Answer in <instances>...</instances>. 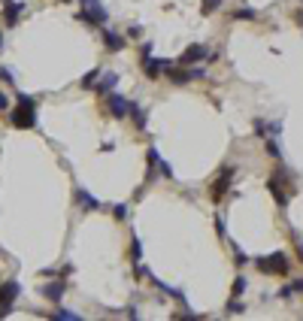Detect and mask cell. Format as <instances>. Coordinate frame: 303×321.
<instances>
[{"mask_svg":"<svg viewBox=\"0 0 303 321\" xmlns=\"http://www.w3.org/2000/svg\"><path fill=\"white\" fill-rule=\"evenodd\" d=\"M73 197H76V203H79V206H82L85 212H94V209H103V203H100V200H97V197H91V194L85 191L82 185H79V188L73 191Z\"/></svg>","mask_w":303,"mask_h":321,"instance_id":"obj_11","label":"cell"},{"mask_svg":"<svg viewBox=\"0 0 303 321\" xmlns=\"http://www.w3.org/2000/svg\"><path fill=\"white\" fill-rule=\"evenodd\" d=\"M221 6V0H200V12L203 15H209V12H215Z\"/></svg>","mask_w":303,"mask_h":321,"instance_id":"obj_20","label":"cell"},{"mask_svg":"<svg viewBox=\"0 0 303 321\" xmlns=\"http://www.w3.org/2000/svg\"><path fill=\"white\" fill-rule=\"evenodd\" d=\"M128 252H131V260H134V264L143 260V246H139V236H131V249H128Z\"/></svg>","mask_w":303,"mask_h":321,"instance_id":"obj_19","label":"cell"},{"mask_svg":"<svg viewBox=\"0 0 303 321\" xmlns=\"http://www.w3.org/2000/svg\"><path fill=\"white\" fill-rule=\"evenodd\" d=\"M231 182H234V167H225V170L212 179V188H209L212 203H221V200H225V194L231 191Z\"/></svg>","mask_w":303,"mask_h":321,"instance_id":"obj_4","label":"cell"},{"mask_svg":"<svg viewBox=\"0 0 303 321\" xmlns=\"http://www.w3.org/2000/svg\"><path fill=\"white\" fill-rule=\"evenodd\" d=\"M294 18H297V25H303V9L297 12V15H294Z\"/></svg>","mask_w":303,"mask_h":321,"instance_id":"obj_30","label":"cell"},{"mask_svg":"<svg viewBox=\"0 0 303 321\" xmlns=\"http://www.w3.org/2000/svg\"><path fill=\"white\" fill-rule=\"evenodd\" d=\"M255 264H258V270L267 273V276H285V273H288V255H285V252L264 255V257H258Z\"/></svg>","mask_w":303,"mask_h":321,"instance_id":"obj_2","label":"cell"},{"mask_svg":"<svg viewBox=\"0 0 303 321\" xmlns=\"http://www.w3.org/2000/svg\"><path fill=\"white\" fill-rule=\"evenodd\" d=\"M106 112L112 118H128L131 115V100H125L122 94H106Z\"/></svg>","mask_w":303,"mask_h":321,"instance_id":"obj_8","label":"cell"},{"mask_svg":"<svg viewBox=\"0 0 303 321\" xmlns=\"http://www.w3.org/2000/svg\"><path fill=\"white\" fill-rule=\"evenodd\" d=\"M297 255H300V260H303V243H297Z\"/></svg>","mask_w":303,"mask_h":321,"instance_id":"obj_31","label":"cell"},{"mask_svg":"<svg viewBox=\"0 0 303 321\" xmlns=\"http://www.w3.org/2000/svg\"><path fill=\"white\" fill-rule=\"evenodd\" d=\"M79 3H82V6H85V3H91V0H79Z\"/></svg>","mask_w":303,"mask_h":321,"instance_id":"obj_33","label":"cell"},{"mask_svg":"<svg viewBox=\"0 0 303 321\" xmlns=\"http://www.w3.org/2000/svg\"><path fill=\"white\" fill-rule=\"evenodd\" d=\"M234 260H236V264H239V267H243V264H246V260H249V255H246V252H243V249H234Z\"/></svg>","mask_w":303,"mask_h":321,"instance_id":"obj_26","label":"cell"},{"mask_svg":"<svg viewBox=\"0 0 303 321\" xmlns=\"http://www.w3.org/2000/svg\"><path fill=\"white\" fill-rule=\"evenodd\" d=\"M115 82H118V76H115V73H100V79L94 82V88H91V91H97L100 97H106V94H112Z\"/></svg>","mask_w":303,"mask_h":321,"instance_id":"obj_12","label":"cell"},{"mask_svg":"<svg viewBox=\"0 0 303 321\" xmlns=\"http://www.w3.org/2000/svg\"><path fill=\"white\" fill-rule=\"evenodd\" d=\"M131 115H134L136 128H139V130H146V122H149V112H146L143 106H136V103H131Z\"/></svg>","mask_w":303,"mask_h":321,"instance_id":"obj_17","label":"cell"},{"mask_svg":"<svg viewBox=\"0 0 303 321\" xmlns=\"http://www.w3.org/2000/svg\"><path fill=\"white\" fill-rule=\"evenodd\" d=\"M18 294H22V285H18L15 279L0 282V315H9V309H12V303L18 300Z\"/></svg>","mask_w":303,"mask_h":321,"instance_id":"obj_5","label":"cell"},{"mask_svg":"<svg viewBox=\"0 0 303 321\" xmlns=\"http://www.w3.org/2000/svg\"><path fill=\"white\" fill-rule=\"evenodd\" d=\"M9 109H12V103H9V97H6L3 91H0V112H9Z\"/></svg>","mask_w":303,"mask_h":321,"instance_id":"obj_25","label":"cell"},{"mask_svg":"<svg viewBox=\"0 0 303 321\" xmlns=\"http://www.w3.org/2000/svg\"><path fill=\"white\" fill-rule=\"evenodd\" d=\"M103 43H106L109 52H122V49L128 46V39H125L122 33H115V31H103Z\"/></svg>","mask_w":303,"mask_h":321,"instance_id":"obj_14","label":"cell"},{"mask_svg":"<svg viewBox=\"0 0 303 321\" xmlns=\"http://www.w3.org/2000/svg\"><path fill=\"white\" fill-rule=\"evenodd\" d=\"M0 49H3V31H0Z\"/></svg>","mask_w":303,"mask_h":321,"instance_id":"obj_32","label":"cell"},{"mask_svg":"<svg viewBox=\"0 0 303 321\" xmlns=\"http://www.w3.org/2000/svg\"><path fill=\"white\" fill-rule=\"evenodd\" d=\"M164 76H170L173 85H185V82H194V79H203V70H194V67H170Z\"/></svg>","mask_w":303,"mask_h":321,"instance_id":"obj_7","label":"cell"},{"mask_svg":"<svg viewBox=\"0 0 303 321\" xmlns=\"http://www.w3.org/2000/svg\"><path fill=\"white\" fill-rule=\"evenodd\" d=\"M64 291H67V282H64V279H58V282H49V285H43V297H49L52 303H61Z\"/></svg>","mask_w":303,"mask_h":321,"instance_id":"obj_13","label":"cell"},{"mask_svg":"<svg viewBox=\"0 0 303 321\" xmlns=\"http://www.w3.org/2000/svg\"><path fill=\"white\" fill-rule=\"evenodd\" d=\"M203 58H206V49H203L200 43H194V46H188V49L179 55L176 64H179V67H194L197 61H203Z\"/></svg>","mask_w":303,"mask_h":321,"instance_id":"obj_10","label":"cell"},{"mask_svg":"<svg viewBox=\"0 0 303 321\" xmlns=\"http://www.w3.org/2000/svg\"><path fill=\"white\" fill-rule=\"evenodd\" d=\"M143 73H146L149 79H158V76H161V61L152 58V55H143Z\"/></svg>","mask_w":303,"mask_h":321,"instance_id":"obj_15","label":"cell"},{"mask_svg":"<svg viewBox=\"0 0 303 321\" xmlns=\"http://www.w3.org/2000/svg\"><path fill=\"white\" fill-rule=\"evenodd\" d=\"M25 12H28V3H22V0H3V12L0 15L6 22V28H15Z\"/></svg>","mask_w":303,"mask_h":321,"instance_id":"obj_6","label":"cell"},{"mask_svg":"<svg viewBox=\"0 0 303 321\" xmlns=\"http://www.w3.org/2000/svg\"><path fill=\"white\" fill-rule=\"evenodd\" d=\"M246 285H249V282H246V276H236V279H234V297H239V294L246 291Z\"/></svg>","mask_w":303,"mask_h":321,"instance_id":"obj_24","label":"cell"},{"mask_svg":"<svg viewBox=\"0 0 303 321\" xmlns=\"http://www.w3.org/2000/svg\"><path fill=\"white\" fill-rule=\"evenodd\" d=\"M76 18L79 22H88V25H106V18H109V12H106V6L103 3H97V0H91V3H85L79 12H76Z\"/></svg>","mask_w":303,"mask_h":321,"instance_id":"obj_3","label":"cell"},{"mask_svg":"<svg viewBox=\"0 0 303 321\" xmlns=\"http://www.w3.org/2000/svg\"><path fill=\"white\" fill-rule=\"evenodd\" d=\"M288 291H291V294H303V279L291 282V285H288Z\"/></svg>","mask_w":303,"mask_h":321,"instance_id":"obj_27","label":"cell"},{"mask_svg":"<svg viewBox=\"0 0 303 321\" xmlns=\"http://www.w3.org/2000/svg\"><path fill=\"white\" fill-rule=\"evenodd\" d=\"M239 312H246V306H243V303L234 297V300L228 303V315H239Z\"/></svg>","mask_w":303,"mask_h":321,"instance_id":"obj_23","label":"cell"},{"mask_svg":"<svg viewBox=\"0 0 303 321\" xmlns=\"http://www.w3.org/2000/svg\"><path fill=\"white\" fill-rule=\"evenodd\" d=\"M231 18H234V22H255V18H258V12H255L252 6H239V9L231 12Z\"/></svg>","mask_w":303,"mask_h":321,"instance_id":"obj_16","label":"cell"},{"mask_svg":"<svg viewBox=\"0 0 303 321\" xmlns=\"http://www.w3.org/2000/svg\"><path fill=\"white\" fill-rule=\"evenodd\" d=\"M0 79H3V82H6V85H12V73H9V70H6V67H0Z\"/></svg>","mask_w":303,"mask_h":321,"instance_id":"obj_28","label":"cell"},{"mask_svg":"<svg viewBox=\"0 0 303 321\" xmlns=\"http://www.w3.org/2000/svg\"><path fill=\"white\" fill-rule=\"evenodd\" d=\"M139 33H143V28H139V25H134V28H128V36H139Z\"/></svg>","mask_w":303,"mask_h":321,"instance_id":"obj_29","label":"cell"},{"mask_svg":"<svg viewBox=\"0 0 303 321\" xmlns=\"http://www.w3.org/2000/svg\"><path fill=\"white\" fill-rule=\"evenodd\" d=\"M9 122L18 130H31L36 125V100L31 94H18V103L9 109Z\"/></svg>","mask_w":303,"mask_h":321,"instance_id":"obj_1","label":"cell"},{"mask_svg":"<svg viewBox=\"0 0 303 321\" xmlns=\"http://www.w3.org/2000/svg\"><path fill=\"white\" fill-rule=\"evenodd\" d=\"M112 215H115L118 222H125V218H128V206H125V203H115V206H112Z\"/></svg>","mask_w":303,"mask_h":321,"instance_id":"obj_22","label":"cell"},{"mask_svg":"<svg viewBox=\"0 0 303 321\" xmlns=\"http://www.w3.org/2000/svg\"><path fill=\"white\" fill-rule=\"evenodd\" d=\"M282 179H285V170H276V173L267 179V191L276 197V203H279V206H288V194L282 191Z\"/></svg>","mask_w":303,"mask_h":321,"instance_id":"obj_9","label":"cell"},{"mask_svg":"<svg viewBox=\"0 0 303 321\" xmlns=\"http://www.w3.org/2000/svg\"><path fill=\"white\" fill-rule=\"evenodd\" d=\"M64 3H70V0H64Z\"/></svg>","mask_w":303,"mask_h":321,"instance_id":"obj_34","label":"cell"},{"mask_svg":"<svg viewBox=\"0 0 303 321\" xmlns=\"http://www.w3.org/2000/svg\"><path fill=\"white\" fill-rule=\"evenodd\" d=\"M52 318H61V321H79L82 315H79V312H67V309H58V312H55Z\"/></svg>","mask_w":303,"mask_h":321,"instance_id":"obj_21","label":"cell"},{"mask_svg":"<svg viewBox=\"0 0 303 321\" xmlns=\"http://www.w3.org/2000/svg\"><path fill=\"white\" fill-rule=\"evenodd\" d=\"M100 67H94V70H88V73H85V76H82V88H85V91H91V88H94V82H97V79H100Z\"/></svg>","mask_w":303,"mask_h":321,"instance_id":"obj_18","label":"cell"}]
</instances>
